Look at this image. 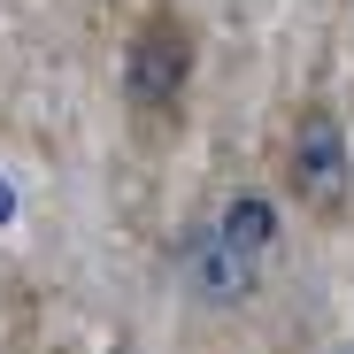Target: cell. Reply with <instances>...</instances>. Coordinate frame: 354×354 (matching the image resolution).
<instances>
[{"label": "cell", "mask_w": 354, "mask_h": 354, "mask_svg": "<svg viewBox=\"0 0 354 354\" xmlns=\"http://www.w3.org/2000/svg\"><path fill=\"white\" fill-rule=\"evenodd\" d=\"M185 85H193V24L177 8H147L124 46V108L139 124H177Z\"/></svg>", "instance_id": "1"}, {"label": "cell", "mask_w": 354, "mask_h": 354, "mask_svg": "<svg viewBox=\"0 0 354 354\" xmlns=\"http://www.w3.org/2000/svg\"><path fill=\"white\" fill-rule=\"evenodd\" d=\"M285 193L301 201L308 216L339 223L346 216V193H354V147H346V124L331 100H308L292 115V139H285Z\"/></svg>", "instance_id": "2"}, {"label": "cell", "mask_w": 354, "mask_h": 354, "mask_svg": "<svg viewBox=\"0 0 354 354\" xmlns=\"http://www.w3.org/2000/svg\"><path fill=\"white\" fill-rule=\"evenodd\" d=\"M177 277H185L193 301H208V308H239L247 292H254V254H239V247L208 223V231H185V247H177Z\"/></svg>", "instance_id": "3"}, {"label": "cell", "mask_w": 354, "mask_h": 354, "mask_svg": "<svg viewBox=\"0 0 354 354\" xmlns=\"http://www.w3.org/2000/svg\"><path fill=\"white\" fill-rule=\"evenodd\" d=\"M216 231H223L239 254H254V262H262V247L277 239V208H270L262 193H239V201H223V223H216Z\"/></svg>", "instance_id": "4"}, {"label": "cell", "mask_w": 354, "mask_h": 354, "mask_svg": "<svg viewBox=\"0 0 354 354\" xmlns=\"http://www.w3.org/2000/svg\"><path fill=\"white\" fill-rule=\"evenodd\" d=\"M0 216H8V193H0Z\"/></svg>", "instance_id": "5"}]
</instances>
